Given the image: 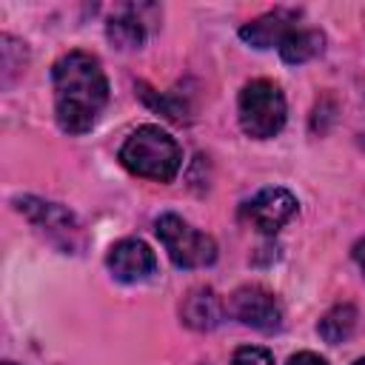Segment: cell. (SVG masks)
Masks as SVG:
<instances>
[{"label": "cell", "instance_id": "obj_9", "mask_svg": "<svg viewBox=\"0 0 365 365\" xmlns=\"http://www.w3.org/2000/svg\"><path fill=\"white\" fill-rule=\"evenodd\" d=\"M291 31H297V14L288 9H277L245 23L240 29V37L254 48H271V46H282Z\"/></svg>", "mask_w": 365, "mask_h": 365}, {"label": "cell", "instance_id": "obj_18", "mask_svg": "<svg viewBox=\"0 0 365 365\" xmlns=\"http://www.w3.org/2000/svg\"><path fill=\"white\" fill-rule=\"evenodd\" d=\"M3 365H14V362H3Z\"/></svg>", "mask_w": 365, "mask_h": 365}, {"label": "cell", "instance_id": "obj_17", "mask_svg": "<svg viewBox=\"0 0 365 365\" xmlns=\"http://www.w3.org/2000/svg\"><path fill=\"white\" fill-rule=\"evenodd\" d=\"M354 365H365V356H362V359H356V362H354Z\"/></svg>", "mask_w": 365, "mask_h": 365}, {"label": "cell", "instance_id": "obj_5", "mask_svg": "<svg viewBox=\"0 0 365 365\" xmlns=\"http://www.w3.org/2000/svg\"><path fill=\"white\" fill-rule=\"evenodd\" d=\"M17 208H20L51 242H57L66 254H68V251L74 254V251L83 248V242H86L83 228H80V222L74 220V214L66 211L63 205L46 202V200H37V197H23V200H17Z\"/></svg>", "mask_w": 365, "mask_h": 365}, {"label": "cell", "instance_id": "obj_11", "mask_svg": "<svg viewBox=\"0 0 365 365\" xmlns=\"http://www.w3.org/2000/svg\"><path fill=\"white\" fill-rule=\"evenodd\" d=\"M322 43H325V37L317 29H297L285 37V43L279 46V54L285 63L299 66V63H308L311 57H317L322 51Z\"/></svg>", "mask_w": 365, "mask_h": 365}, {"label": "cell", "instance_id": "obj_7", "mask_svg": "<svg viewBox=\"0 0 365 365\" xmlns=\"http://www.w3.org/2000/svg\"><path fill=\"white\" fill-rule=\"evenodd\" d=\"M231 314L257 331H277L282 325V308L277 302V297L259 285H245L240 291H234L231 297Z\"/></svg>", "mask_w": 365, "mask_h": 365}, {"label": "cell", "instance_id": "obj_4", "mask_svg": "<svg viewBox=\"0 0 365 365\" xmlns=\"http://www.w3.org/2000/svg\"><path fill=\"white\" fill-rule=\"evenodd\" d=\"M154 228L177 268H205L217 259V242L208 234L191 228L182 217L163 214L157 217Z\"/></svg>", "mask_w": 365, "mask_h": 365}, {"label": "cell", "instance_id": "obj_10", "mask_svg": "<svg viewBox=\"0 0 365 365\" xmlns=\"http://www.w3.org/2000/svg\"><path fill=\"white\" fill-rule=\"evenodd\" d=\"M182 322L197 331H211L222 322V299L214 288H194L182 299Z\"/></svg>", "mask_w": 365, "mask_h": 365}, {"label": "cell", "instance_id": "obj_16", "mask_svg": "<svg viewBox=\"0 0 365 365\" xmlns=\"http://www.w3.org/2000/svg\"><path fill=\"white\" fill-rule=\"evenodd\" d=\"M354 259H356V265H359L362 274H365V240H359V242L354 245Z\"/></svg>", "mask_w": 365, "mask_h": 365}, {"label": "cell", "instance_id": "obj_12", "mask_svg": "<svg viewBox=\"0 0 365 365\" xmlns=\"http://www.w3.org/2000/svg\"><path fill=\"white\" fill-rule=\"evenodd\" d=\"M354 325H356V311H354V305H336V308H331V311L319 319L317 331H319V336H322L325 342L336 345V342H342V339L351 336Z\"/></svg>", "mask_w": 365, "mask_h": 365}, {"label": "cell", "instance_id": "obj_6", "mask_svg": "<svg viewBox=\"0 0 365 365\" xmlns=\"http://www.w3.org/2000/svg\"><path fill=\"white\" fill-rule=\"evenodd\" d=\"M297 214V197L288 188H262L242 205V217L262 234H277Z\"/></svg>", "mask_w": 365, "mask_h": 365}, {"label": "cell", "instance_id": "obj_2", "mask_svg": "<svg viewBox=\"0 0 365 365\" xmlns=\"http://www.w3.org/2000/svg\"><path fill=\"white\" fill-rule=\"evenodd\" d=\"M120 163L137 177L171 182L182 165V151H180L177 140L168 131H163L160 125H140L123 143Z\"/></svg>", "mask_w": 365, "mask_h": 365}, {"label": "cell", "instance_id": "obj_8", "mask_svg": "<svg viewBox=\"0 0 365 365\" xmlns=\"http://www.w3.org/2000/svg\"><path fill=\"white\" fill-rule=\"evenodd\" d=\"M106 265H108L111 277L120 282H143L154 274L157 257L143 240H120L111 245Z\"/></svg>", "mask_w": 365, "mask_h": 365}, {"label": "cell", "instance_id": "obj_13", "mask_svg": "<svg viewBox=\"0 0 365 365\" xmlns=\"http://www.w3.org/2000/svg\"><path fill=\"white\" fill-rule=\"evenodd\" d=\"M143 34L145 31H143V20L137 17V11H123L108 20V37L120 48H137L143 43Z\"/></svg>", "mask_w": 365, "mask_h": 365}, {"label": "cell", "instance_id": "obj_15", "mask_svg": "<svg viewBox=\"0 0 365 365\" xmlns=\"http://www.w3.org/2000/svg\"><path fill=\"white\" fill-rule=\"evenodd\" d=\"M288 365H328L319 354H311V351H299V354H294L291 359H288Z\"/></svg>", "mask_w": 365, "mask_h": 365}, {"label": "cell", "instance_id": "obj_3", "mask_svg": "<svg viewBox=\"0 0 365 365\" xmlns=\"http://www.w3.org/2000/svg\"><path fill=\"white\" fill-rule=\"evenodd\" d=\"M240 125L254 140H268L285 125V97L271 80H251L240 91Z\"/></svg>", "mask_w": 365, "mask_h": 365}, {"label": "cell", "instance_id": "obj_1", "mask_svg": "<svg viewBox=\"0 0 365 365\" xmlns=\"http://www.w3.org/2000/svg\"><path fill=\"white\" fill-rule=\"evenodd\" d=\"M54 114L66 134H86L108 103V80L88 51H68L51 68Z\"/></svg>", "mask_w": 365, "mask_h": 365}, {"label": "cell", "instance_id": "obj_14", "mask_svg": "<svg viewBox=\"0 0 365 365\" xmlns=\"http://www.w3.org/2000/svg\"><path fill=\"white\" fill-rule=\"evenodd\" d=\"M234 365H274V356L265 348L242 345V348L234 351Z\"/></svg>", "mask_w": 365, "mask_h": 365}]
</instances>
